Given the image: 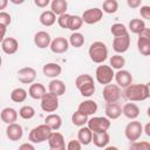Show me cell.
<instances>
[{"label":"cell","mask_w":150,"mask_h":150,"mask_svg":"<svg viewBox=\"0 0 150 150\" xmlns=\"http://www.w3.org/2000/svg\"><path fill=\"white\" fill-rule=\"evenodd\" d=\"M137 35H138V39H137L138 52L144 56H149L150 55V29L145 27Z\"/></svg>","instance_id":"cell-9"},{"label":"cell","mask_w":150,"mask_h":150,"mask_svg":"<svg viewBox=\"0 0 150 150\" xmlns=\"http://www.w3.org/2000/svg\"><path fill=\"white\" fill-rule=\"evenodd\" d=\"M81 148H82V144L80 143L79 139H70L67 144L68 150H80Z\"/></svg>","instance_id":"cell-44"},{"label":"cell","mask_w":150,"mask_h":150,"mask_svg":"<svg viewBox=\"0 0 150 150\" xmlns=\"http://www.w3.org/2000/svg\"><path fill=\"white\" fill-rule=\"evenodd\" d=\"M145 27V22L142 19H131L129 22V30L134 34H139Z\"/></svg>","instance_id":"cell-33"},{"label":"cell","mask_w":150,"mask_h":150,"mask_svg":"<svg viewBox=\"0 0 150 150\" xmlns=\"http://www.w3.org/2000/svg\"><path fill=\"white\" fill-rule=\"evenodd\" d=\"M6 135L7 137L9 138V141H20L23 136V129L20 124L13 122V123H9L6 128Z\"/></svg>","instance_id":"cell-17"},{"label":"cell","mask_w":150,"mask_h":150,"mask_svg":"<svg viewBox=\"0 0 150 150\" xmlns=\"http://www.w3.org/2000/svg\"><path fill=\"white\" fill-rule=\"evenodd\" d=\"M103 16V12L101 8H97V7H94V8H89V9H86L81 18H82V21L87 25H94V23H97L98 21H101Z\"/></svg>","instance_id":"cell-12"},{"label":"cell","mask_w":150,"mask_h":150,"mask_svg":"<svg viewBox=\"0 0 150 150\" xmlns=\"http://www.w3.org/2000/svg\"><path fill=\"white\" fill-rule=\"evenodd\" d=\"M114 79L116 81V84L118 87H122V88H125L128 87L129 84L132 83V75L130 71L125 70V69H118L115 75H114Z\"/></svg>","instance_id":"cell-16"},{"label":"cell","mask_w":150,"mask_h":150,"mask_svg":"<svg viewBox=\"0 0 150 150\" xmlns=\"http://www.w3.org/2000/svg\"><path fill=\"white\" fill-rule=\"evenodd\" d=\"M69 18H70V14L68 13H63L61 15H59V18L56 19L57 20V25L61 27V28H64V29H68V23H69Z\"/></svg>","instance_id":"cell-42"},{"label":"cell","mask_w":150,"mask_h":150,"mask_svg":"<svg viewBox=\"0 0 150 150\" xmlns=\"http://www.w3.org/2000/svg\"><path fill=\"white\" fill-rule=\"evenodd\" d=\"M47 141H48V145L52 150H64L66 149L64 137L57 130H53Z\"/></svg>","instance_id":"cell-13"},{"label":"cell","mask_w":150,"mask_h":150,"mask_svg":"<svg viewBox=\"0 0 150 150\" xmlns=\"http://www.w3.org/2000/svg\"><path fill=\"white\" fill-rule=\"evenodd\" d=\"M49 5H50V11L55 13V15H61L66 13L68 8L67 0H52Z\"/></svg>","instance_id":"cell-29"},{"label":"cell","mask_w":150,"mask_h":150,"mask_svg":"<svg viewBox=\"0 0 150 150\" xmlns=\"http://www.w3.org/2000/svg\"><path fill=\"white\" fill-rule=\"evenodd\" d=\"M19 149L20 150H34L35 149V146H34V144L30 142V143H23V144H21L20 146H19Z\"/></svg>","instance_id":"cell-48"},{"label":"cell","mask_w":150,"mask_h":150,"mask_svg":"<svg viewBox=\"0 0 150 150\" xmlns=\"http://www.w3.org/2000/svg\"><path fill=\"white\" fill-rule=\"evenodd\" d=\"M142 134H143V125L139 121L136 120H131V122H129L124 129V135L127 139L130 142L138 141Z\"/></svg>","instance_id":"cell-6"},{"label":"cell","mask_w":150,"mask_h":150,"mask_svg":"<svg viewBox=\"0 0 150 150\" xmlns=\"http://www.w3.org/2000/svg\"><path fill=\"white\" fill-rule=\"evenodd\" d=\"M8 5V0H0V12L4 11Z\"/></svg>","instance_id":"cell-50"},{"label":"cell","mask_w":150,"mask_h":150,"mask_svg":"<svg viewBox=\"0 0 150 150\" xmlns=\"http://www.w3.org/2000/svg\"><path fill=\"white\" fill-rule=\"evenodd\" d=\"M91 137H93V131L88 127H80V130L77 131V139L82 145H89L91 143Z\"/></svg>","instance_id":"cell-28"},{"label":"cell","mask_w":150,"mask_h":150,"mask_svg":"<svg viewBox=\"0 0 150 150\" xmlns=\"http://www.w3.org/2000/svg\"><path fill=\"white\" fill-rule=\"evenodd\" d=\"M41 101V109L45 112H54L59 109V96L52 94V93H47L40 98Z\"/></svg>","instance_id":"cell-8"},{"label":"cell","mask_w":150,"mask_h":150,"mask_svg":"<svg viewBox=\"0 0 150 150\" xmlns=\"http://www.w3.org/2000/svg\"><path fill=\"white\" fill-rule=\"evenodd\" d=\"M139 14L144 20H149L150 19V6L145 5V6H141L139 9Z\"/></svg>","instance_id":"cell-45"},{"label":"cell","mask_w":150,"mask_h":150,"mask_svg":"<svg viewBox=\"0 0 150 150\" xmlns=\"http://www.w3.org/2000/svg\"><path fill=\"white\" fill-rule=\"evenodd\" d=\"M46 87L42 84V83H39V82H33L30 83L29 86V89H28V95L33 98V100H40L45 94H46Z\"/></svg>","instance_id":"cell-27"},{"label":"cell","mask_w":150,"mask_h":150,"mask_svg":"<svg viewBox=\"0 0 150 150\" xmlns=\"http://www.w3.org/2000/svg\"><path fill=\"white\" fill-rule=\"evenodd\" d=\"M1 64H2V57H1V55H0V67H1Z\"/></svg>","instance_id":"cell-53"},{"label":"cell","mask_w":150,"mask_h":150,"mask_svg":"<svg viewBox=\"0 0 150 150\" xmlns=\"http://www.w3.org/2000/svg\"><path fill=\"white\" fill-rule=\"evenodd\" d=\"M42 73L45 76L50 77V79H55L61 73H62V68L59 63L55 62H48L42 67Z\"/></svg>","instance_id":"cell-20"},{"label":"cell","mask_w":150,"mask_h":150,"mask_svg":"<svg viewBox=\"0 0 150 150\" xmlns=\"http://www.w3.org/2000/svg\"><path fill=\"white\" fill-rule=\"evenodd\" d=\"M139 108L136 103L134 102H129V103H125L123 107H122V114L129 118V120H136L138 116H139Z\"/></svg>","instance_id":"cell-23"},{"label":"cell","mask_w":150,"mask_h":150,"mask_svg":"<svg viewBox=\"0 0 150 150\" xmlns=\"http://www.w3.org/2000/svg\"><path fill=\"white\" fill-rule=\"evenodd\" d=\"M122 115V107L117 102H108L105 104V116L109 120H117Z\"/></svg>","instance_id":"cell-22"},{"label":"cell","mask_w":150,"mask_h":150,"mask_svg":"<svg viewBox=\"0 0 150 150\" xmlns=\"http://www.w3.org/2000/svg\"><path fill=\"white\" fill-rule=\"evenodd\" d=\"M124 96L130 102H141L150 97V90L148 83L129 84L124 88Z\"/></svg>","instance_id":"cell-1"},{"label":"cell","mask_w":150,"mask_h":150,"mask_svg":"<svg viewBox=\"0 0 150 150\" xmlns=\"http://www.w3.org/2000/svg\"><path fill=\"white\" fill-rule=\"evenodd\" d=\"M130 42H131V40H130L129 33H125L120 36H115L112 40V49L117 54H123L129 49Z\"/></svg>","instance_id":"cell-11"},{"label":"cell","mask_w":150,"mask_h":150,"mask_svg":"<svg viewBox=\"0 0 150 150\" xmlns=\"http://www.w3.org/2000/svg\"><path fill=\"white\" fill-rule=\"evenodd\" d=\"M110 125H111L110 120L108 117H103V116H94L91 118H88V121H87V127L93 132L108 131Z\"/></svg>","instance_id":"cell-5"},{"label":"cell","mask_w":150,"mask_h":150,"mask_svg":"<svg viewBox=\"0 0 150 150\" xmlns=\"http://www.w3.org/2000/svg\"><path fill=\"white\" fill-rule=\"evenodd\" d=\"M127 4H128V6H129L131 9H135V8L141 7L142 0H127Z\"/></svg>","instance_id":"cell-46"},{"label":"cell","mask_w":150,"mask_h":150,"mask_svg":"<svg viewBox=\"0 0 150 150\" xmlns=\"http://www.w3.org/2000/svg\"><path fill=\"white\" fill-rule=\"evenodd\" d=\"M83 25L82 18L80 15H70L69 18V23H68V29L73 32H77Z\"/></svg>","instance_id":"cell-39"},{"label":"cell","mask_w":150,"mask_h":150,"mask_svg":"<svg viewBox=\"0 0 150 150\" xmlns=\"http://www.w3.org/2000/svg\"><path fill=\"white\" fill-rule=\"evenodd\" d=\"M48 91L56 95V96H62L66 93V84L63 81L59 80V79H53L49 84H48Z\"/></svg>","instance_id":"cell-25"},{"label":"cell","mask_w":150,"mask_h":150,"mask_svg":"<svg viewBox=\"0 0 150 150\" xmlns=\"http://www.w3.org/2000/svg\"><path fill=\"white\" fill-rule=\"evenodd\" d=\"M77 110L87 116H91L97 111V103L94 100H86L79 104Z\"/></svg>","instance_id":"cell-21"},{"label":"cell","mask_w":150,"mask_h":150,"mask_svg":"<svg viewBox=\"0 0 150 150\" xmlns=\"http://www.w3.org/2000/svg\"><path fill=\"white\" fill-rule=\"evenodd\" d=\"M49 48L53 53L55 54H63L68 50L69 48V42L66 38L63 36H57L55 38L54 40L50 41V45H49Z\"/></svg>","instance_id":"cell-15"},{"label":"cell","mask_w":150,"mask_h":150,"mask_svg":"<svg viewBox=\"0 0 150 150\" xmlns=\"http://www.w3.org/2000/svg\"><path fill=\"white\" fill-rule=\"evenodd\" d=\"M1 49L7 55L15 54L19 49V42L14 38H5L1 42Z\"/></svg>","instance_id":"cell-19"},{"label":"cell","mask_w":150,"mask_h":150,"mask_svg":"<svg viewBox=\"0 0 150 150\" xmlns=\"http://www.w3.org/2000/svg\"><path fill=\"white\" fill-rule=\"evenodd\" d=\"M75 86L81 93L83 97H90L94 95L96 88L94 83V79L89 74H81L75 79Z\"/></svg>","instance_id":"cell-2"},{"label":"cell","mask_w":150,"mask_h":150,"mask_svg":"<svg viewBox=\"0 0 150 150\" xmlns=\"http://www.w3.org/2000/svg\"><path fill=\"white\" fill-rule=\"evenodd\" d=\"M45 123L52 129V130H59L62 125V118L57 114H49L45 118Z\"/></svg>","instance_id":"cell-30"},{"label":"cell","mask_w":150,"mask_h":150,"mask_svg":"<svg viewBox=\"0 0 150 150\" xmlns=\"http://www.w3.org/2000/svg\"><path fill=\"white\" fill-rule=\"evenodd\" d=\"M130 149H132V150H149L150 149V143L146 142V141H142V142L135 141V142H131Z\"/></svg>","instance_id":"cell-41"},{"label":"cell","mask_w":150,"mask_h":150,"mask_svg":"<svg viewBox=\"0 0 150 150\" xmlns=\"http://www.w3.org/2000/svg\"><path fill=\"white\" fill-rule=\"evenodd\" d=\"M118 9V2L117 0H104L102 5V12L107 14H114Z\"/></svg>","instance_id":"cell-35"},{"label":"cell","mask_w":150,"mask_h":150,"mask_svg":"<svg viewBox=\"0 0 150 150\" xmlns=\"http://www.w3.org/2000/svg\"><path fill=\"white\" fill-rule=\"evenodd\" d=\"M11 22H12V18H11L9 13H7L5 11H1L0 12V25L8 27L11 25Z\"/></svg>","instance_id":"cell-43"},{"label":"cell","mask_w":150,"mask_h":150,"mask_svg":"<svg viewBox=\"0 0 150 150\" xmlns=\"http://www.w3.org/2000/svg\"><path fill=\"white\" fill-rule=\"evenodd\" d=\"M8 1H11L14 5H22L25 2V0H8Z\"/></svg>","instance_id":"cell-52"},{"label":"cell","mask_w":150,"mask_h":150,"mask_svg":"<svg viewBox=\"0 0 150 150\" xmlns=\"http://www.w3.org/2000/svg\"><path fill=\"white\" fill-rule=\"evenodd\" d=\"M110 33L114 35V36H120V35H123L125 33H128V29L127 27L123 25V23H114L111 27H110Z\"/></svg>","instance_id":"cell-40"},{"label":"cell","mask_w":150,"mask_h":150,"mask_svg":"<svg viewBox=\"0 0 150 150\" xmlns=\"http://www.w3.org/2000/svg\"><path fill=\"white\" fill-rule=\"evenodd\" d=\"M88 54L90 60L94 63H103L108 57V48L107 45L102 41H95L90 45L88 49Z\"/></svg>","instance_id":"cell-3"},{"label":"cell","mask_w":150,"mask_h":150,"mask_svg":"<svg viewBox=\"0 0 150 150\" xmlns=\"http://www.w3.org/2000/svg\"><path fill=\"white\" fill-rule=\"evenodd\" d=\"M110 141V136L108 131H102V132H93L91 137V143H94L95 146L97 148H105Z\"/></svg>","instance_id":"cell-24"},{"label":"cell","mask_w":150,"mask_h":150,"mask_svg":"<svg viewBox=\"0 0 150 150\" xmlns=\"http://www.w3.org/2000/svg\"><path fill=\"white\" fill-rule=\"evenodd\" d=\"M6 32H7V27H6V26L0 25V43H1V42H2V40L5 39Z\"/></svg>","instance_id":"cell-49"},{"label":"cell","mask_w":150,"mask_h":150,"mask_svg":"<svg viewBox=\"0 0 150 150\" xmlns=\"http://www.w3.org/2000/svg\"><path fill=\"white\" fill-rule=\"evenodd\" d=\"M50 1L52 0H34V4H35V6H38L40 8H45L50 4Z\"/></svg>","instance_id":"cell-47"},{"label":"cell","mask_w":150,"mask_h":150,"mask_svg":"<svg viewBox=\"0 0 150 150\" xmlns=\"http://www.w3.org/2000/svg\"><path fill=\"white\" fill-rule=\"evenodd\" d=\"M114 75H115L114 69H112L110 66H107V64H101V66H98V67L96 68V71H95L96 81H97L100 84H108V83L112 82Z\"/></svg>","instance_id":"cell-7"},{"label":"cell","mask_w":150,"mask_h":150,"mask_svg":"<svg viewBox=\"0 0 150 150\" xmlns=\"http://www.w3.org/2000/svg\"><path fill=\"white\" fill-rule=\"evenodd\" d=\"M52 131L53 130L46 123L40 124V125H38V127H35V128H33L30 130V132L28 135V141L32 142L33 144L43 143L45 141L48 139V137H49V135H50Z\"/></svg>","instance_id":"cell-4"},{"label":"cell","mask_w":150,"mask_h":150,"mask_svg":"<svg viewBox=\"0 0 150 150\" xmlns=\"http://www.w3.org/2000/svg\"><path fill=\"white\" fill-rule=\"evenodd\" d=\"M36 79V70L32 67H23L18 70V80L23 84H30Z\"/></svg>","instance_id":"cell-14"},{"label":"cell","mask_w":150,"mask_h":150,"mask_svg":"<svg viewBox=\"0 0 150 150\" xmlns=\"http://www.w3.org/2000/svg\"><path fill=\"white\" fill-rule=\"evenodd\" d=\"M18 116H19L18 111H16L14 108H12V107H6V108H4V109L1 110V112H0V118H1V121H2L4 123H6V124L16 122Z\"/></svg>","instance_id":"cell-26"},{"label":"cell","mask_w":150,"mask_h":150,"mask_svg":"<svg viewBox=\"0 0 150 150\" xmlns=\"http://www.w3.org/2000/svg\"><path fill=\"white\" fill-rule=\"evenodd\" d=\"M27 90L23 89V88H15L11 91V100L15 103H22L26 101L27 98Z\"/></svg>","instance_id":"cell-32"},{"label":"cell","mask_w":150,"mask_h":150,"mask_svg":"<svg viewBox=\"0 0 150 150\" xmlns=\"http://www.w3.org/2000/svg\"><path fill=\"white\" fill-rule=\"evenodd\" d=\"M50 41H52V38H50L49 33H47L45 30H39L34 35V43L40 49H45V48L49 47Z\"/></svg>","instance_id":"cell-18"},{"label":"cell","mask_w":150,"mask_h":150,"mask_svg":"<svg viewBox=\"0 0 150 150\" xmlns=\"http://www.w3.org/2000/svg\"><path fill=\"white\" fill-rule=\"evenodd\" d=\"M87 121H88V116L82 114V112H80L79 110H76L71 115V122L76 127H82V125L87 124Z\"/></svg>","instance_id":"cell-38"},{"label":"cell","mask_w":150,"mask_h":150,"mask_svg":"<svg viewBox=\"0 0 150 150\" xmlns=\"http://www.w3.org/2000/svg\"><path fill=\"white\" fill-rule=\"evenodd\" d=\"M125 66V59L121 54H115L110 57V67L112 69H122Z\"/></svg>","instance_id":"cell-36"},{"label":"cell","mask_w":150,"mask_h":150,"mask_svg":"<svg viewBox=\"0 0 150 150\" xmlns=\"http://www.w3.org/2000/svg\"><path fill=\"white\" fill-rule=\"evenodd\" d=\"M143 131L145 132L146 136H150V123H146L145 127L143 128Z\"/></svg>","instance_id":"cell-51"},{"label":"cell","mask_w":150,"mask_h":150,"mask_svg":"<svg viewBox=\"0 0 150 150\" xmlns=\"http://www.w3.org/2000/svg\"><path fill=\"white\" fill-rule=\"evenodd\" d=\"M121 87H118L117 84H112L111 82L108 84H104L103 90H102V95L104 101L108 102H118V100L121 98Z\"/></svg>","instance_id":"cell-10"},{"label":"cell","mask_w":150,"mask_h":150,"mask_svg":"<svg viewBox=\"0 0 150 150\" xmlns=\"http://www.w3.org/2000/svg\"><path fill=\"white\" fill-rule=\"evenodd\" d=\"M19 116L23 120H32L35 116V109L32 105H22L19 109Z\"/></svg>","instance_id":"cell-37"},{"label":"cell","mask_w":150,"mask_h":150,"mask_svg":"<svg viewBox=\"0 0 150 150\" xmlns=\"http://www.w3.org/2000/svg\"><path fill=\"white\" fill-rule=\"evenodd\" d=\"M69 45H71L74 48H80L84 43V36L80 32H73L69 36Z\"/></svg>","instance_id":"cell-34"},{"label":"cell","mask_w":150,"mask_h":150,"mask_svg":"<svg viewBox=\"0 0 150 150\" xmlns=\"http://www.w3.org/2000/svg\"><path fill=\"white\" fill-rule=\"evenodd\" d=\"M39 21L42 26L46 27H50L56 22V15L55 13H53L52 11H45L40 14L39 16Z\"/></svg>","instance_id":"cell-31"}]
</instances>
